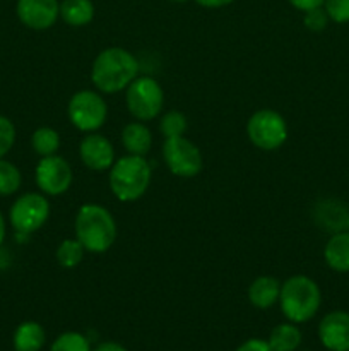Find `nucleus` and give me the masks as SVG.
Wrapping results in <instances>:
<instances>
[{"label": "nucleus", "instance_id": "f257e3e1", "mask_svg": "<svg viewBox=\"0 0 349 351\" xmlns=\"http://www.w3.org/2000/svg\"><path fill=\"white\" fill-rule=\"evenodd\" d=\"M139 75V60L132 51L122 47L105 48L94 58L91 67V81L101 95H116L125 91Z\"/></svg>", "mask_w": 349, "mask_h": 351}, {"label": "nucleus", "instance_id": "f03ea898", "mask_svg": "<svg viewBox=\"0 0 349 351\" xmlns=\"http://www.w3.org/2000/svg\"><path fill=\"white\" fill-rule=\"evenodd\" d=\"M74 235L82 243L86 252L105 254L116 242L118 228L109 209L101 204L88 202L75 213Z\"/></svg>", "mask_w": 349, "mask_h": 351}, {"label": "nucleus", "instance_id": "7ed1b4c3", "mask_svg": "<svg viewBox=\"0 0 349 351\" xmlns=\"http://www.w3.org/2000/svg\"><path fill=\"white\" fill-rule=\"evenodd\" d=\"M153 178V168L146 156L125 154L116 158L109 168L108 184L112 194L120 202H135L147 192Z\"/></svg>", "mask_w": 349, "mask_h": 351}, {"label": "nucleus", "instance_id": "20e7f679", "mask_svg": "<svg viewBox=\"0 0 349 351\" xmlns=\"http://www.w3.org/2000/svg\"><path fill=\"white\" fill-rule=\"evenodd\" d=\"M322 293L318 285L305 274L291 276L281 285L279 305L284 317L294 324L308 322L318 312Z\"/></svg>", "mask_w": 349, "mask_h": 351}, {"label": "nucleus", "instance_id": "39448f33", "mask_svg": "<svg viewBox=\"0 0 349 351\" xmlns=\"http://www.w3.org/2000/svg\"><path fill=\"white\" fill-rule=\"evenodd\" d=\"M125 103L130 115L139 122H149L161 115L164 91L151 75H137L125 89Z\"/></svg>", "mask_w": 349, "mask_h": 351}, {"label": "nucleus", "instance_id": "423d86ee", "mask_svg": "<svg viewBox=\"0 0 349 351\" xmlns=\"http://www.w3.org/2000/svg\"><path fill=\"white\" fill-rule=\"evenodd\" d=\"M67 117L81 132H98L108 119V105L99 91L81 89L68 99Z\"/></svg>", "mask_w": 349, "mask_h": 351}, {"label": "nucleus", "instance_id": "0eeeda50", "mask_svg": "<svg viewBox=\"0 0 349 351\" xmlns=\"http://www.w3.org/2000/svg\"><path fill=\"white\" fill-rule=\"evenodd\" d=\"M246 136L257 149L277 151L287 141V123L276 110H257L246 122Z\"/></svg>", "mask_w": 349, "mask_h": 351}, {"label": "nucleus", "instance_id": "6e6552de", "mask_svg": "<svg viewBox=\"0 0 349 351\" xmlns=\"http://www.w3.org/2000/svg\"><path fill=\"white\" fill-rule=\"evenodd\" d=\"M50 211V202L44 197V194L27 192L17 197L16 202L10 206V225L21 235H31L48 221Z\"/></svg>", "mask_w": 349, "mask_h": 351}, {"label": "nucleus", "instance_id": "1a4fd4ad", "mask_svg": "<svg viewBox=\"0 0 349 351\" xmlns=\"http://www.w3.org/2000/svg\"><path fill=\"white\" fill-rule=\"evenodd\" d=\"M163 161L168 170L178 178H194L204 168L201 149L185 136L164 139Z\"/></svg>", "mask_w": 349, "mask_h": 351}, {"label": "nucleus", "instance_id": "9d476101", "mask_svg": "<svg viewBox=\"0 0 349 351\" xmlns=\"http://www.w3.org/2000/svg\"><path fill=\"white\" fill-rule=\"evenodd\" d=\"M72 180H74V171L65 158L51 154L38 161L36 170H34V182L41 194L51 195V197L65 194L70 189Z\"/></svg>", "mask_w": 349, "mask_h": 351}, {"label": "nucleus", "instance_id": "9b49d317", "mask_svg": "<svg viewBox=\"0 0 349 351\" xmlns=\"http://www.w3.org/2000/svg\"><path fill=\"white\" fill-rule=\"evenodd\" d=\"M79 158L92 171H106L115 163L116 154L112 141L98 132H89L79 143Z\"/></svg>", "mask_w": 349, "mask_h": 351}, {"label": "nucleus", "instance_id": "f8f14e48", "mask_svg": "<svg viewBox=\"0 0 349 351\" xmlns=\"http://www.w3.org/2000/svg\"><path fill=\"white\" fill-rule=\"evenodd\" d=\"M17 17L26 27L34 31L50 29L60 17L58 0H17Z\"/></svg>", "mask_w": 349, "mask_h": 351}, {"label": "nucleus", "instance_id": "ddd939ff", "mask_svg": "<svg viewBox=\"0 0 349 351\" xmlns=\"http://www.w3.org/2000/svg\"><path fill=\"white\" fill-rule=\"evenodd\" d=\"M318 338L331 351H349V314L344 311L328 312L318 324Z\"/></svg>", "mask_w": 349, "mask_h": 351}, {"label": "nucleus", "instance_id": "4468645a", "mask_svg": "<svg viewBox=\"0 0 349 351\" xmlns=\"http://www.w3.org/2000/svg\"><path fill=\"white\" fill-rule=\"evenodd\" d=\"M281 281L274 276H263L255 278L248 287V300L255 308L266 311L276 305L279 302L281 295Z\"/></svg>", "mask_w": 349, "mask_h": 351}, {"label": "nucleus", "instance_id": "2eb2a0df", "mask_svg": "<svg viewBox=\"0 0 349 351\" xmlns=\"http://www.w3.org/2000/svg\"><path fill=\"white\" fill-rule=\"evenodd\" d=\"M122 146L125 147L127 154H135V156H146L153 147V134L146 122L127 123L122 130Z\"/></svg>", "mask_w": 349, "mask_h": 351}, {"label": "nucleus", "instance_id": "dca6fc26", "mask_svg": "<svg viewBox=\"0 0 349 351\" xmlns=\"http://www.w3.org/2000/svg\"><path fill=\"white\" fill-rule=\"evenodd\" d=\"M324 259L335 273H349V232H335L327 240Z\"/></svg>", "mask_w": 349, "mask_h": 351}, {"label": "nucleus", "instance_id": "f3484780", "mask_svg": "<svg viewBox=\"0 0 349 351\" xmlns=\"http://www.w3.org/2000/svg\"><path fill=\"white\" fill-rule=\"evenodd\" d=\"M94 3L92 0H62L60 17L72 27H84L94 19Z\"/></svg>", "mask_w": 349, "mask_h": 351}, {"label": "nucleus", "instance_id": "a211bd4d", "mask_svg": "<svg viewBox=\"0 0 349 351\" xmlns=\"http://www.w3.org/2000/svg\"><path fill=\"white\" fill-rule=\"evenodd\" d=\"M44 339V329L41 324L34 321H26L23 324L17 326L16 332H14V350L16 351H40L43 348Z\"/></svg>", "mask_w": 349, "mask_h": 351}, {"label": "nucleus", "instance_id": "6ab92c4d", "mask_svg": "<svg viewBox=\"0 0 349 351\" xmlns=\"http://www.w3.org/2000/svg\"><path fill=\"white\" fill-rule=\"evenodd\" d=\"M269 345L274 351H296L301 345V331L294 322L277 324L270 331Z\"/></svg>", "mask_w": 349, "mask_h": 351}, {"label": "nucleus", "instance_id": "aec40b11", "mask_svg": "<svg viewBox=\"0 0 349 351\" xmlns=\"http://www.w3.org/2000/svg\"><path fill=\"white\" fill-rule=\"evenodd\" d=\"M84 256L86 249L75 237L62 240L57 247V252H55L58 266L64 267V269H75L84 261Z\"/></svg>", "mask_w": 349, "mask_h": 351}, {"label": "nucleus", "instance_id": "412c9836", "mask_svg": "<svg viewBox=\"0 0 349 351\" xmlns=\"http://www.w3.org/2000/svg\"><path fill=\"white\" fill-rule=\"evenodd\" d=\"M60 134L57 132L51 127H40L33 132L31 136V146L36 154H40L41 158L51 156V154H57L60 149Z\"/></svg>", "mask_w": 349, "mask_h": 351}, {"label": "nucleus", "instance_id": "4be33fe9", "mask_svg": "<svg viewBox=\"0 0 349 351\" xmlns=\"http://www.w3.org/2000/svg\"><path fill=\"white\" fill-rule=\"evenodd\" d=\"M188 129V119L185 113L178 110H170L164 113L159 120V130L164 139H173V137L185 136Z\"/></svg>", "mask_w": 349, "mask_h": 351}, {"label": "nucleus", "instance_id": "5701e85b", "mask_svg": "<svg viewBox=\"0 0 349 351\" xmlns=\"http://www.w3.org/2000/svg\"><path fill=\"white\" fill-rule=\"evenodd\" d=\"M23 177L16 165L0 158V195H12L19 191Z\"/></svg>", "mask_w": 349, "mask_h": 351}, {"label": "nucleus", "instance_id": "b1692460", "mask_svg": "<svg viewBox=\"0 0 349 351\" xmlns=\"http://www.w3.org/2000/svg\"><path fill=\"white\" fill-rule=\"evenodd\" d=\"M50 351H91L88 338L81 332H64L51 345Z\"/></svg>", "mask_w": 349, "mask_h": 351}, {"label": "nucleus", "instance_id": "393cba45", "mask_svg": "<svg viewBox=\"0 0 349 351\" xmlns=\"http://www.w3.org/2000/svg\"><path fill=\"white\" fill-rule=\"evenodd\" d=\"M324 9L328 19L334 21V23H349V0H325Z\"/></svg>", "mask_w": 349, "mask_h": 351}, {"label": "nucleus", "instance_id": "a878e982", "mask_svg": "<svg viewBox=\"0 0 349 351\" xmlns=\"http://www.w3.org/2000/svg\"><path fill=\"white\" fill-rule=\"evenodd\" d=\"M16 143V127L7 117L0 115V158L5 156Z\"/></svg>", "mask_w": 349, "mask_h": 351}, {"label": "nucleus", "instance_id": "bb28decb", "mask_svg": "<svg viewBox=\"0 0 349 351\" xmlns=\"http://www.w3.org/2000/svg\"><path fill=\"white\" fill-rule=\"evenodd\" d=\"M303 21H305V26H307L310 31H322V29H325V26H327V23L331 19H328V16H327V12H325L324 7H318V9L305 12Z\"/></svg>", "mask_w": 349, "mask_h": 351}, {"label": "nucleus", "instance_id": "cd10ccee", "mask_svg": "<svg viewBox=\"0 0 349 351\" xmlns=\"http://www.w3.org/2000/svg\"><path fill=\"white\" fill-rule=\"evenodd\" d=\"M291 5L296 10H301V12H308V10L318 9V7H324L325 0H287Z\"/></svg>", "mask_w": 349, "mask_h": 351}, {"label": "nucleus", "instance_id": "c85d7f7f", "mask_svg": "<svg viewBox=\"0 0 349 351\" xmlns=\"http://www.w3.org/2000/svg\"><path fill=\"white\" fill-rule=\"evenodd\" d=\"M236 351H274L270 348L269 341H263V339H248V341L243 343Z\"/></svg>", "mask_w": 349, "mask_h": 351}, {"label": "nucleus", "instance_id": "c756f323", "mask_svg": "<svg viewBox=\"0 0 349 351\" xmlns=\"http://www.w3.org/2000/svg\"><path fill=\"white\" fill-rule=\"evenodd\" d=\"M201 7H205V9H221V7L229 5L235 0H195Z\"/></svg>", "mask_w": 349, "mask_h": 351}, {"label": "nucleus", "instance_id": "7c9ffc66", "mask_svg": "<svg viewBox=\"0 0 349 351\" xmlns=\"http://www.w3.org/2000/svg\"><path fill=\"white\" fill-rule=\"evenodd\" d=\"M94 351H127L123 348L120 343H115V341H106V343H101V345L96 346Z\"/></svg>", "mask_w": 349, "mask_h": 351}, {"label": "nucleus", "instance_id": "2f4dec72", "mask_svg": "<svg viewBox=\"0 0 349 351\" xmlns=\"http://www.w3.org/2000/svg\"><path fill=\"white\" fill-rule=\"evenodd\" d=\"M3 239H5V219H3L2 213H0V245L3 243Z\"/></svg>", "mask_w": 349, "mask_h": 351}, {"label": "nucleus", "instance_id": "473e14b6", "mask_svg": "<svg viewBox=\"0 0 349 351\" xmlns=\"http://www.w3.org/2000/svg\"><path fill=\"white\" fill-rule=\"evenodd\" d=\"M170 2H174V3H183V2H187V0H170Z\"/></svg>", "mask_w": 349, "mask_h": 351}, {"label": "nucleus", "instance_id": "72a5a7b5", "mask_svg": "<svg viewBox=\"0 0 349 351\" xmlns=\"http://www.w3.org/2000/svg\"><path fill=\"white\" fill-rule=\"evenodd\" d=\"M346 230L349 232V216H348V221H346Z\"/></svg>", "mask_w": 349, "mask_h": 351}]
</instances>
